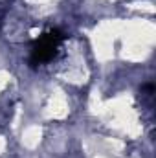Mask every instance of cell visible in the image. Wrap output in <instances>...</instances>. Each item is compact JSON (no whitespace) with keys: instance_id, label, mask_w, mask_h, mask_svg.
<instances>
[{"instance_id":"obj_1","label":"cell","mask_w":156,"mask_h":158,"mask_svg":"<svg viewBox=\"0 0 156 158\" xmlns=\"http://www.w3.org/2000/svg\"><path fill=\"white\" fill-rule=\"evenodd\" d=\"M63 40H64V35L59 30H50L42 33L31 46V55H30L31 66H40V64L50 63L59 53Z\"/></svg>"}]
</instances>
